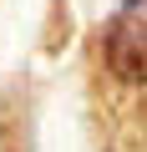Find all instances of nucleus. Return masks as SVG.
Masks as SVG:
<instances>
[{"mask_svg": "<svg viewBox=\"0 0 147 152\" xmlns=\"http://www.w3.org/2000/svg\"><path fill=\"white\" fill-rule=\"evenodd\" d=\"M102 66L122 86H147V0H122L102 26Z\"/></svg>", "mask_w": 147, "mask_h": 152, "instance_id": "1", "label": "nucleus"}]
</instances>
